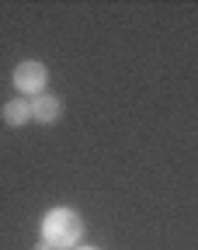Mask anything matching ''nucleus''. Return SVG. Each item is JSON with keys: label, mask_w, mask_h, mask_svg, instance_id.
<instances>
[{"label": "nucleus", "mask_w": 198, "mask_h": 250, "mask_svg": "<svg viewBox=\"0 0 198 250\" xmlns=\"http://www.w3.org/2000/svg\"><path fill=\"white\" fill-rule=\"evenodd\" d=\"M84 233H87V223L84 215L70 205H56L49 208L42 219H39V240L56 247V250H73L84 243Z\"/></svg>", "instance_id": "obj_1"}, {"label": "nucleus", "mask_w": 198, "mask_h": 250, "mask_svg": "<svg viewBox=\"0 0 198 250\" xmlns=\"http://www.w3.org/2000/svg\"><path fill=\"white\" fill-rule=\"evenodd\" d=\"M11 83H14L18 94H24V98L31 101V98H39V94H45V87H49V66L42 59H21L14 66V73H11Z\"/></svg>", "instance_id": "obj_2"}, {"label": "nucleus", "mask_w": 198, "mask_h": 250, "mask_svg": "<svg viewBox=\"0 0 198 250\" xmlns=\"http://www.w3.org/2000/svg\"><path fill=\"white\" fill-rule=\"evenodd\" d=\"M63 98L59 94H39V98H31V122L35 125H52V122H59L63 118Z\"/></svg>", "instance_id": "obj_3"}, {"label": "nucleus", "mask_w": 198, "mask_h": 250, "mask_svg": "<svg viewBox=\"0 0 198 250\" xmlns=\"http://www.w3.org/2000/svg\"><path fill=\"white\" fill-rule=\"evenodd\" d=\"M0 118H4L7 129H24V125L31 122V101H28V98H11V101H4Z\"/></svg>", "instance_id": "obj_4"}, {"label": "nucleus", "mask_w": 198, "mask_h": 250, "mask_svg": "<svg viewBox=\"0 0 198 250\" xmlns=\"http://www.w3.org/2000/svg\"><path fill=\"white\" fill-rule=\"evenodd\" d=\"M73 250H101V247H90V243H80V247H73Z\"/></svg>", "instance_id": "obj_5"}, {"label": "nucleus", "mask_w": 198, "mask_h": 250, "mask_svg": "<svg viewBox=\"0 0 198 250\" xmlns=\"http://www.w3.org/2000/svg\"><path fill=\"white\" fill-rule=\"evenodd\" d=\"M35 250H56V247H49V243H42V240H39V243H35Z\"/></svg>", "instance_id": "obj_6"}]
</instances>
